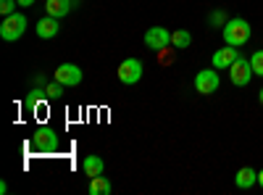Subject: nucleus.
Wrapping results in <instances>:
<instances>
[{"mask_svg":"<svg viewBox=\"0 0 263 195\" xmlns=\"http://www.w3.org/2000/svg\"><path fill=\"white\" fill-rule=\"evenodd\" d=\"M142 72H145V66H142L140 58H124L119 63V79H121V84H137L142 79Z\"/></svg>","mask_w":263,"mask_h":195,"instance_id":"obj_7","label":"nucleus"},{"mask_svg":"<svg viewBox=\"0 0 263 195\" xmlns=\"http://www.w3.org/2000/svg\"><path fill=\"white\" fill-rule=\"evenodd\" d=\"M227 72H229V82L234 84V87H248V84L253 82V77H255V72H253V66H250V61L242 58V56H239Z\"/></svg>","mask_w":263,"mask_h":195,"instance_id":"obj_4","label":"nucleus"},{"mask_svg":"<svg viewBox=\"0 0 263 195\" xmlns=\"http://www.w3.org/2000/svg\"><path fill=\"white\" fill-rule=\"evenodd\" d=\"M45 98H48V95H45V87H37V90H32V93L27 95V105H29V108H37Z\"/></svg>","mask_w":263,"mask_h":195,"instance_id":"obj_17","label":"nucleus"},{"mask_svg":"<svg viewBox=\"0 0 263 195\" xmlns=\"http://www.w3.org/2000/svg\"><path fill=\"white\" fill-rule=\"evenodd\" d=\"M250 66H253L255 77H263V50H255L250 56Z\"/></svg>","mask_w":263,"mask_h":195,"instance_id":"obj_18","label":"nucleus"},{"mask_svg":"<svg viewBox=\"0 0 263 195\" xmlns=\"http://www.w3.org/2000/svg\"><path fill=\"white\" fill-rule=\"evenodd\" d=\"M158 61L161 63H171L174 61V53H168V48L166 50H158Z\"/></svg>","mask_w":263,"mask_h":195,"instance_id":"obj_21","label":"nucleus"},{"mask_svg":"<svg viewBox=\"0 0 263 195\" xmlns=\"http://www.w3.org/2000/svg\"><path fill=\"white\" fill-rule=\"evenodd\" d=\"M45 95H48V100H55V98H61V95H63V84H61L58 79L48 82V84H45Z\"/></svg>","mask_w":263,"mask_h":195,"instance_id":"obj_16","label":"nucleus"},{"mask_svg":"<svg viewBox=\"0 0 263 195\" xmlns=\"http://www.w3.org/2000/svg\"><path fill=\"white\" fill-rule=\"evenodd\" d=\"M53 79H58L63 87H77V84H82V79H84V72L77 66V63H61V66L55 69Z\"/></svg>","mask_w":263,"mask_h":195,"instance_id":"obj_8","label":"nucleus"},{"mask_svg":"<svg viewBox=\"0 0 263 195\" xmlns=\"http://www.w3.org/2000/svg\"><path fill=\"white\" fill-rule=\"evenodd\" d=\"M258 185H260V187H263V169H260V171H258Z\"/></svg>","mask_w":263,"mask_h":195,"instance_id":"obj_23","label":"nucleus"},{"mask_svg":"<svg viewBox=\"0 0 263 195\" xmlns=\"http://www.w3.org/2000/svg\"><path fill=\"white\" fill-rule=\"evenodd\" d=\"M227 21H229V19L224 16V11H213V13H211V24H213V27H224Z\"/></svg>","mask_w":263,"mask_h":195,"instance_id":"obj_20","label":"nucleus"},{"mask_svg":"<svg viewBox=\"0 0 263 195\" xmlns=\"http://www.w3.org/2000/svg\"><path fill=\"white\" fill-rule=\"evenodd\" d=\"M58 32H61L58 19L45 16V19L37 21V37H40V40H53V37H58Z\"/></svg>","mask_w":263,"mask_h":195,"instance_id":"obj_10","label":"nucleus"},{"mask_svg":"<svg viewBox=\"0 0 263 195\" xmlns=\"http://www.w3.org/2000/svg\"><path fill=\"white\" fill-rule=\"evenodd\" d=\"M192 45V34L187 29H174L171 32V48H177V50H187Z\"/></svg>","mask_w":263,"mask_h":195,"instance_id":"obj_14","label":"nucleus"},{"mask_svg":"<svg viewBox=\"0 0 263 195\" xmlns=\"http://www.w3.org/2000/svg\"><path fill=\"white\" fill-rule=\"evenodd\" d=\"M74 8V0H45V13L53 19H63L69 16Z\"/></svg>","mask_w":263,"mask_h":195,"instance_id":"obj_11","label":"nucleus"},{"mask_svg":"<svg viewBox=\"0 0 263 195\" xmlns=\"http://www.w3.org/2000/svg\"><path fill=\"white\" fill-rule=\"evenodd\" d=\"M218 87H221V77H218V69H203L195 74V93L200 95H213Z\"/></svg>","mask_w":263,"mask_h":195,"instance_id":"obj_5","label":"nucleus"},{"mask_svg":"<svg viewBox=\"0 0 263 195\" xmlns=\"http://www.w3.org/2000/svg\"><path fill=\"white\" fill-rule=\"evenodd\" d=\"M82 171L87 177H100L103 171H105V161L100 158V156H84V161H82Z\"/></svg>","mask_w":263,"mask_h":195,"instance_id":"obj_13","label":"nucleus"},{"mask_svg":"<svg viewBox=\"0 0 263 195\" xmlns=\"http://www.w3.org/2000/svg\"><path fill=\"white\" fill-rule=\"evenodd\" d=\"M221 34H224V42H227V45L242 48V45H248V40L253 37V27L248 24L245 19L234 16V19H229L227 24L221 27Z\"/></svg>","mask_w":263,"mask_h":195,"instance_id":"obj_1","label":"nucleus"},{"mask_svg":"<svg viewBox=\"0 0 263 195\" xmlns=\"http://www.w3.org/2000/svg\"><path fill=\"white\" fill-rule=\"evenodd\" d=\"M27 32V16L24 13H11L3 19V24H0V37L6 42H16L21 40Z\"/></svg>","mask_w":263,"mask_h":195,"instance_id":"obj_2","label":"nucleus"},{"mask_svg":"<svg viewBox=\"0 0 263 195\" xmlns=\"http://www.w3.org/2000/svg\"><path fill=\"white\" fill-rule=\"evenodd\" d=\"M234 185L239 187V190H250V187H255L258 185V171L253 169V166H242L234 174Z\"/></svg>","mask_w":263,"mask_h":195,"instance_id":"obj_12","label":"nucleus"},{"mask_svg":"<svg viewBox=\"0 0 263 195\" xmlns=\"http://www.w3.org/2000/svg\"><path fill=\"white\" fill-rule=\"evenodd\" d=\"M16 0H0V13L3 16H11V13H16Z\"/></svg>","mask_w":263,"mask_h":195,"instance_id":"obj_19","label":"nucleus"},{"mask_svg":"<svg viewBox=\"0 0 263 195\" xmlns=\"http://www.w3.org/2000/svg\"><path fill=\"white\" fill-rule=\"evenodd\" d=\"M258 100H260V105H263V87L258 90Z\"/></svg>","mask_w":263,"mask_h":195,"instance_id":"obj_24","label":"nucleus"},{"mask_svg":"<svg viewBox=\"0 0 263 195\" xmlns=\"http://www.w3.org/2000/svg\"><path fill=\"white\" fill-rule=\"evenodd\" d=\"M29 143H32V148L40 150V153H53V150L61 145V137H58L55 129H50V127H37L32 132Z\"/></svg>","mask_w":263,"mask_h":195,"instance_id":"obj_3","label":"nucleus"},{"mask_svg":"<svg viewBox=\"0 0 263 195\" xmlns=\"http://www.w3.org/2000/svg\"><path fill=\"white\" fill-rule=\"evenodd\" d=\"M111 190H114V185L108 182V177H92L90 180V195H111Z\"/></svg>","mask_w":263,"mask_h":195,"instance_id":"obj_15","label":"nucleus"},{"mask_svg":"<svg viewBox=\"0 0 263 195\" xmlns=\"http://www.w3.org/2000/svg\"><path fill=\"white\" fill-rule=\"evenodd\" d=\"M16 3H18L21 8H29V6H34V3H37V0H16Z\"/></svg>","mask_w":263,"mask_h":195,"instance_id":"obj_22","label":"nucleus"},{"mask_svg":"<svg viewBox=\"0 0 263 195\" xmlns=\"http://www.w3.org/2000/svg\"><path fill=\"white\" fill-rule=\"evenodd\" d=\"M237 58H239V48L227 45V42H224V48L213 53V58H211V66H213V69H218V72H227V69L232 66V63H234Z\"/></svg>","mask_w":263,"mask_h":195,"instance_id":"obj_9","label":"nucleus"},{"mask_svg":"<svg viewBox=\"0 0 263 195\" xmlns=\"http://www.w3.org/2000/svg\"><path fill=\"white\" fill-rule=\"evenodd\" d=\"M142 42H145V48H150V50H166L168 45H171V29H166V27H150L145 34H142Z\"/></svg>","mask_w":263,"mask_h":195,"instance_id":"obj_6","label":"nucleus"}]
</instances>
